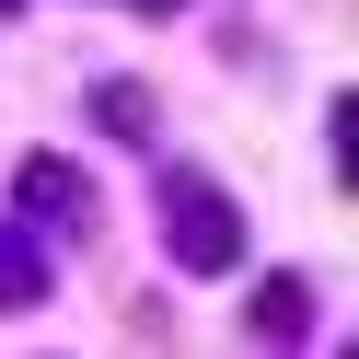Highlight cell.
<instances>
[{
    "instance_id": "cell-1",
    "label": "cell",
    "mask_w": 359,
    "mask_h": 359,
    "mask_svg": "<svg viewBox=\"0 0 359 359\" xmlns=\"http://www.w3.org/2000/svg\"><path fill=\"white\" fill-rule=\"evenodd\" d=\"M163 255L186 266V278H232L243 266V209L197 163H163Z\"/></svg>"
},
{
    "instance_id": "cell-6",
    "label": "cell",
    "mask_w": 359,
    "mask_h": 359,
    "mask_svg": "<svg viewBox=\"0 0 359 359\" xmlns=\"http://www.w3.org/2000/svg\"><path fill=\"white\" fill-rule=\"evenodd\" d=\"M12 12H24V0H0V24H12Z\"/></svg>"
},
{
    "instance_id": "cell-2",
    "label": "cell",
    "mask_w": 359,
    "mask_h": 359,
    "mask_svg": "<svg viewBox=\"0 0 359 359\" xmlns=\"http://www.w3.org/2000/svg\"><path fill=\"white\" fill-rule=\"evenodd\" d=\"M12 209H24V232H93V174L70 163V151H24V174H12Z\"/></svg>"
},
{
    "instance_id": "cell-5",
    "label": "cell",
    "mask_w": 359,
    "mask_h": 359,
    "mask_svg": "<svg viewBox=\"0 0 359 359\" xmlns=\"http://www.w3.org/2000/svg\"><path fill=\"white\" fill-rule=\"evenodd\" d=\"M93 116H104V140H151V93L140 81H93Z\"/></svg>"
},
{
    "instance_id": "cell-4",
    "label": "cell",
    "mask_w": 359,
    "mask_h": 359,
    "mask_svg": "<svg viewBox=\"0 0 359 359\" xmlns=\"http://www.w3.org/2000/svg\"><path fill=\"white\" fill-rule=\"evenodd\" d=\"M35 302H47V243L24 220H0V313H35Z\"/></svg>"
},
{
    "instance_id": "cell-3",
    "label": "cell",
    "mask_w": 359,
    "mask_h": 359,
    "mask_svg": "<svg viewBox=\"0 0 359 359\" xmlns=\"http://www.w3.org/2000/svg\"><path fill=\"white\" fill-rule=\"evenodd\" d=\"M243 336H255V348H302L313 336V290L302 278H266L255 302H243Z\"/></svg>"
}]
</instances>
